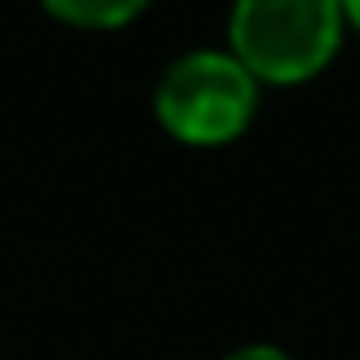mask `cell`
<instances>
[{"label":"cell","instance_id":"obj_1","mask_svg":"<svg viewBox=\"0 0 360 360\" xmlns=\"http://www.w3.org/2000/svg\"><path fill=\"white\" fill-rule=\"evenodd\" d=\"M342 27V0H233L229 51L255 82L297 87L333 64Z\"/></svg>","mask_w":360,"mask_h":360},{"label":"cell","instance_id":"obj_2","mask_svg":"<svg viewBox=\"0 0 360 360\" xmlns=\"http://www.w3.org/2000/svg\"><path fill=\"white\" fill-rule=\"evenodd\" d=\"M260 105V82L233 51H187L160 73L150 110L169 137L187 146H224L242 137Z\"/></svg>","mask_w":360,"mask_h":360},{"label":"cell","instance_id":"obj_3","mask_svg":"<svg viewBox=\"0 0 360 360\" xmlns=\"http://www.w3.org/2000/svg\"><path fill=\"white\" fill-rule=\"evenodd\" d=\"M46 14H55L60 23L73 27H123L137 14H146L150 0H41Z\"/></svg>","mask_w":360,"mask_h":360},{"label":"cell","instance_id":"obj_4","mask_svg":"<svg viewBox=\"0 0 360 360\" xmlns=\"http://www.w3.org/2000/svg\"><path fill=\"white\" fill-rule=\"evenodd\" d=\"M224 360H292L283 347H269V342H251V347H238V352H229Z\"/></svg>","mask_w":360,"mask_h":360},{"label":"cell","instance_id":"obj_5","mask_svg":"<svg viewBox=\"0 0 360 360\" xmlns=\"http://www.w3.org/2000/svg\"><path fill=\"white\" fill-rule=\"evenodd\" d=\"M342 14H347V23L360 32V0H342Z\"/></svg>","mask_w":360,"mask_h":360}]
</instances>
